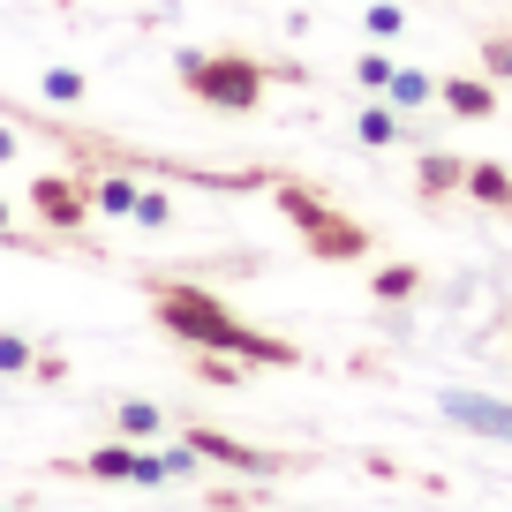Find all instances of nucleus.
I'll list each match as a JSON object with an SVG mask.
<instances>
[{
    "label": "nucleus",
    "instance_id": "obj_16",
    "mask_svg": "<svg viewBox=\"0 0 512 512\" xmlns=\"http://www.w3.org/2000/svg\"><path fill=\"white\" fill-rule=\"evenodd\" d=\"M46 98L53 106H83V98H91V76H83V68H46Z\"/></svg>",
    "mask_w": 512,
    "mask_h": 512
},
{
    "label": "nucleus",
    "instance_id": "obj_12",
    "mask_svg": "<svg viewBox=\"0 0 512 512\" xmlns=\"http://www.w3.org/2000/svg\"><path fill=\"white\" fill-rule=\"evenodd\" d=\"M136 189H144L136 174H91V211H106V219H128V211H136Z\"/></svg>",
    "mask_w": 512,
    "mask_h": 512
},
{
    "label": "nucleus",
    "instance_id": "obj_8",
    "mask_svg": "<svg viewBox=\"0 0 512 512\" xmlns=\"http://www.w3.org/2000/svg\"><path fill=\"white\" fill-rule=\"evenodd\" d=\"M437 98H445L460 121H490V113H497V83L490 76H445V83H437Z\"/></svg>",
    "mask_w": 512,
    "mask_h": 512
},
{
    "label": "nucleus",
    "instance_id": "obj_11",
    "mask_svg": "<svg viewBox=\"0 0 512 512\" xmlns=\"http://www.w3.org/2000/svg\"><path fill=\"white\" fill-rule=\"evenodd\" d=\"M354 136H362L369 151H392L400 144V106H392V98H369V106L354 113Z\"/></svg>",
    "mask_w": 512,
    "mask_h": 512
},
{
    "label": "nucleus",
    "instance_id": "obj_17",
    "mask_svg": "<svg viewBox=\"0 0 512 512\" xmlns=\"http://www.w3.org/2000/svg\"><path fill=\"white\" fill-rule=\"evenodd\" d=\"M362 31L377 38V46H392V38L407 31V8H400V0H377V8H369V16H362Z\"/></svg>",
    "mask_w": 512,
    "mask_h": 512
},
{
    "label": "nucleus",
    "instance_id": "obj_10",
    "mask_svg": "<svg viewBox=\"0 0 512 512\" xmlns=\"http://www.w3.org/2000/svg\"><path fill=\"white\" fill-rule=\"evenodd\" d=\"M113 437H128V445H159V437H166V407L159 400H121V407H113Z\"/></svg>",
    "mask_w": 512,
    "mask_h": 512
},
{
    "label": "nucleus",
    "instance_id": "obj_14",
    "mask_svg": "<svg viewBox=\"0 0 512 512\" xmlns=\"http://www.w3.org/2000/svg\"><path fill=\"white\" fill-rule=\"evenodd\" d=\"M384 98H392L400 113H415V106H430V98H437V76H422V68H392Z\"/></svg>",
    "mask_w": 512,
    "mask_h": 512
},
{
    "label": "nucleus",
    "instance_id": "obj_23",
    "mask_svg": "<svg viewBox=\"0 0 512 512\" xmlns=\"http://www.w3.org/2000/svg\"><path fill=\"white\" fill-rule=\"evenodd\" d=\"M31 377H38V384H61V377H68V362H61V354H38Z\"/></svg>",
    "mask_w": 512,
    "mask_h": 512
},
{
    "label": "nucleus",
    "instance_id": "obj_5",
    "mask_svg": "<svg viewBox=\"0 0 512 512\" xmlns=\"http://www.w3.org/2000/svg\"><path fill=\"white\" fill-rule=\"evenodd\" d=\"M181 437H189L211 467H234V475H287V460H279V452H256V445H241V437H226V430H204V422H196V430H181Z\"/></svg>",
    "mask_w": 512,
    "mask_h": 512
},
{
    "label": "nucleus",
    "instance_id": "obj_19",
    "mask_svg": "<svg viewBox=\"0 0 512 512\" xmlns=\"http://www.w3.org/2000/svg\"><path fill=\"white\" fill-rule=\"evenodd\" d=\"M128 219H136V226H151V234H159V226H174V204H166L159 189H136V211H128Z\"/></svg>",
    "mask_w": 512,
    "mask_h": 512
},
{
    "label": "nucleus",
    "instance_id": "obj_9",
    "mask_svg": "<svg viewBox=\"0 0 512 512\" xmlns=\"http://www.w3.org/2000/svg\"><path fill=\"white\" fill-rule=\"evenodd\" d=\"M460 189L475 196L482 211H505V219H512V174H505L497 159H467V181H460Z\"/></svg>",
    "mask_w": 512,
    "mask_h": 512
},
{
    "label": "nucleus",
    "instance_id": "obj_18",
    "mask_svg": "<svg viewBox=\"0 0 512 512\" xmlns=\"http://www.w3.org/2000/svg\"><path fill=\"white\" fill-rule=\"evenodd\" d=\"M38 369V347L23 332H0V377H31Z\"/></svg>",
    "mask_w": 512,
    "mask_h": 512
},
{
    "label": "nucleus",
    "instance_id": "obj_7",
    "mask_svg": "<svg viewBox=\"0 0 512 512\" xmlns=\"http://www.w3.org/2000/svg\"><path fill=\"white\" fill-rule=\"evenodd\" d=\"M136 452H144V445L113 437V445L83 452V460H53V475H76V482H136Z\"/></svg>",
    "mask_w": 512,
    "mask_h": 512
},
{
    "label": "nucleus",
    "instance_id": "obj_22",
    "mask_svg": "<svg viewBox=\"0 0 512 512\" xmlns=\"http://www.w3.org/2000/svg\"><path fill=\"white\" fill-rule=\"evenodd\" d=\"M0 249H68V241H38V234H16L8 204H0Z\"/></svg>",
    "mask_w": 512,
    "mask_h": 512
},
{
    "label": "nucleus",
    "instance_id": "obj_20",
    "mask_svg": "<svg viewBox=\"0 0 512 512\" xmlns=\"http://www.w3.org/2000/svg\"><path fill=\"white\" fill-rule=\"evenodd\" d=\"M482 76H490V83H512V31H497L490 46H482Z\"/></svg>",
    "mask_w": 512,
    "mask_h": 512
},
{
    "label": "nucleus",
    "instance_id": "obj_24",
    "mask_svg": "<svg viewBox=\"0 0 512 512\" xmlns=\"http://www.w3.org/2000/svg\"><path fill=\"white\" fill-rule=\"evenodd\" d=\"M16 151H23V128H16V121H8V128H0V166L16 159Z\"/></svg>",
    "mask_w": 512,
    "mask_h": 512
},
{
    "label": "nucleus",
    "instance_id": "obj_3",
    "mask_svg": "<svg viewBox=\"0 0 512 512\" xmlns=\"http://www.w3.org/2000/svg\"><path fill=\"white\" fill-rule=\"evenodd\" d=\"M174 68L189 83V98H204L211 113H256L264 106V83H272L264 61H249V53H204V46H181Z\"/></svg>",
    "mask_w": 512,
    "mask_h": 512
},
{
    "label": "nucleus",
    "instance_id": "obj_2",
    "mask_svg": "<svg viewBox=\"0 0 512 512\" xmlns=\"http://www.w3.org/2000/svg\"><path fill=\"white\" fill-rule=\"evenodd\" d=\"M272 204H279V219L302 234V249L317 256V264H362V256L377 249V234H369L362 219H347L332 196H317L309 181H272Z\"/></svg>",
    "mask_w": 512,
    "mask_h": 512
},
{
    "label": "nucleus",
    "instance_id": "obj_1",
    "mask_svg": "<svg viewBox=\"0 0 512 512\" xmlns=\"http://www.w3.org/2000/svg\"><path fill=\"white\" fill-rule=\"evenodd\" d=\"M144 294H151V324L166 339H181V347H196V354H234L241 369H302L309 362L294 339H272V332H256V324H241L196 279H151Z\"/></svg>",
    "mask_w": 512,
    "mask_h": 512
},
{
    "label": "nucleus",
    "instance_id": "obj_13",
    "mask_svg": "<svg viewBox=\"0 0 512 512\" xmlns=\"http://www.w3.org/2000/svg\"><path fill=\"white\" fill-rule=\"evenodd\" d=\"M415 174H422L415 189H422V196H430V204H437V196H452V189H460V181H467V159H452V151H430V159H422Z\"/></svg>",
    "mask_w": 512,
    "mask_h": 512
},
{
    "label": "nucleus",
    "instance_id": "obj_15",
    "mask_svg": "<svg viewBox=\"0 0 512 512\" xmlns=\"http://www.w3.org/2000/svg\"><path fill=\"white\" fill-rule=\"evenodd\" d=\"M369 294H377V302H407V294H422V272L415 264H384V272L369 279Z\"/></svg>",
    "mask_w": 512,
    "mask_h": 512
},
{
    "label": "nucleus",
    "instance_id": "obj_4",
    "mask_svg": "<svg viewBox=\"0 0 512 512\" xmlns=\"http://www.w3.org/2000/svg\"><path fill=\"white\" fill-rule=\"evenodd\" d=\"M31 211L46 219V234H83V219H91V181H76V174H38V181H31Z\"/></svg>",
    "mask_w": 512,
    "mask_h": 512
},
{
    "label": "nucleus",
    "instance_id": "obj_21",
    "mask_svg": "<svg viewBox=\"0 0 512 512\" xmlns=\"http://www.w3.org/2000/svg\"><path fill=\"white\" fill-rule=\"evenodd\" d=\"M354 83H362V91H384V83H392V53H362V61H354Z\"/></svg>",
    "mask_w": 512,
    "mask_h": 512
},
{
    "label": "nucleus",
    "instance_id": "obj_6",
    "mask_svg": "<svg viewBox=\"0 0 512 512\" xmlns=\"http://www.w3.org/2000/svg\"><path fill=\"white\" fill-rule=\"evenodd\" d=\"M437 415L460 422V430H475V437L512 445V400H490V392H445V400H437Z\"/></svg>",
    "mask_w": 512,
    "mask_h": 512
}]
</instances>
